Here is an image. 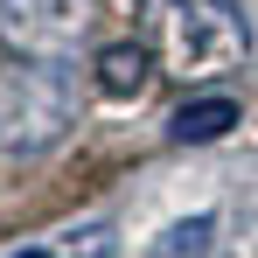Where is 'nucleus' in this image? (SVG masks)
<instances>
[{"label": "nucleus", "mask_w": 258, "mask_h": 258, "mask_svg": "<svg viewBox=\"0 0 258 258\" xmlns=\"http://www.w3.org/2000/svg\"><path fill=\"white\" fill-rule=\"evenodd\" d=\"M147 35H154V63L168 77L203 84L251 56V14H244V0H154Z\"/></svg>", "instance_id": "1"}, {"label": "nucleus", "mask_w": 258, "mask_h": 258, "mask_svg": "<svg viewBox=\"0 0 258 258\" xmlns=\"http://www.w3.org/2000/svg\"><path fill=\"white\" fill-rule=\"evenodd\" d=\"M14 258H49V251H14Z\"/></svg>", "instance_id": "6"}, {"label": "nucleus", "mask_w": 258, "mask_h": 258, "mask_svg": "<svg viewBox=\"0 0 258 258\" xmlns=\"http://www.w3.org/2000/svg\"><path fill=\"white\" fill-rule=\"evenodd\" d=\"M237 126V98H188L181 112L168 119V140L174 147H210Z\"/></svg>", "instance_id": "5"}, {"label": "nucleus", "mask_w": 258, "mask_h": 258, "mask_svg": "<svg viewBox=\"0 0 258 258\" xmlns=\"http://www.w3.org/2000/svg\"><path fill=\"white\" fill-rule=\"evenodd\" d=\"M147 84H154V49H140V42L98 49V91H105L112 105H140Z\"/></svg>", "instance_id": "4"}, {"label": "nucleus", "mask_w": 258, "mask_h": 258, "mask_svg": "<svg viewBox=\"0 0 258 258\" xmlns=\"http://www.w3.org/2000/svg\"><path fill=\"white\" fill-rule=\"evenodd\" d=\"M91 35V0H0V49L28 63H70Z\"/></svg>", "instance_id": "3"}, {"label": "nucleus", "mask_w": 258, "mask_h": 258, "mask_svg": "<svg viewBox=\"0 0 258 258\" xmlns=\"http://www.w3.org/2000/svg\"><path fill=\"white\" fill-rule=\"evenodd\" d=\"M77 126V84L63 63H28L7 56L0 63V147L7 154H35L49 140Z\"/></svg>", "instance_id": "2"}]
</instances>
